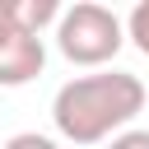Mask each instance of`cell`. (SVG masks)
Segmentation results:
<instances>
[{
	"instance_id": "obj_1",
	"label": "cell",
	"mask_w": 149,
	"mask_h": 149,
	"mask_svg": "<svg viewBox=\"0 0 149 149\" xmlns=\"http://www.w3.org/2000/svg\"><path fill=\"white\" fill-rule=\"evenodd\" d=\"M140 112H144V84H140V74H126V70L79 74L70 84H61L51 98V121H56L61 140H70V144H102V140L130 130V121Z\"/></svg>"
},
{
	"instance_id": "obj_7",
	"label": "cell",
	"mask_w": 149,
	"mask_h": 149,
	"mask_svg": "<svg viewBox=\"0 0 149 149\" xmlns=\"http://www.w3.org/2000/svg\"><path fill=\"white\" fill-rule=\"evenodd\" d=\"M107 149H149V130H121L107 140Z\"/></svg>"
},
{
	"instance_id": "obj_6",
	"label": "cell",
	"mask_w": 149,
	"mask_h": 149,
	"mask_svg": "<svg viewBox=\"0 0 149 149\" xmlns=\"http://www.w3.org/2000/svg\"><path fill=\"white\" fill-rule=\"evenodd\" d=\"M5 149H61L51 135H37V130H19V135H9L5 140Z\"/></svg>"
},
{
	"instance_id": "obj_5",
	"label": "cell",
	"mask_w": 149,
	"mask_h": 149,
	"mask_svg": "<svg viewBox=\"0 0 149 149\" xmlns=\"http://www.w3.org/2000/svg\"><path fill=\"white\" fill-rule=\"evenodd\" d=\"M121 28H126V37L135 42V51H140V56H149V0H140Z\"/></svg>"
},
{
	"instance_id": "obj_2",
	"label": "cell",
	"mask_w": 149,
	"mask_h": 149,
	"mask_svg": "<svg viewBox=\"0 0 149 149\" xmlns=\"http://www.w3.org/2000/svg\"><path fill=\"white\" fill-rule=\"evenodd\" d=\"M56 47L70 65H107L121 47H126V28L107 5L79 0L70 9H61L56 19Z\"/></svg>"
},
{
	"instance_id": "obj_3",
	"label": "cell",
	"mask_w": 149,
	"mask_h": 149,
	"mask_svg": "<svg viewBox=\"0 0 149 149\" xmlns=\"http://www.w3.org/2000/svg\"><path fill=\"white\" fill-rule=\"evenodd\" d=\"M42 65H47L42 37H33V33H23V28H14L9 37H0V88H23V84H33V79L42 74Z\"/></svg>"
},
{
	"instance_id": "obj_4",
	"label": "cell",
	"mask_w": 149,
	"mask_h": 149,
	"mask_svg": "<svg viewBox=\"0 0 149 149\" xmlns=\"http://www.w3.org/2000/svg\"><path fill=\"white\" fill-rule=\"evenodd\" d=\"M9 9H14V23L23 33H33V37H42V28L61 19V5L56 0H9Z\"/></svg>"
}]
</instances>
